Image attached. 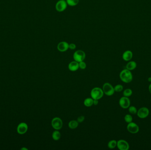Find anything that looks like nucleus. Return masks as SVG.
<instances>
[{
	"instance_id": "obj_1",
	"label": "nucleus",
	"mask_w": 151,
	"mask_h": 150,
	"mask_svg": "<svg viewBox=\"0 0 151 150\" xmlns=\"http://www.w3.org/2000/svg\"><path fill=\"white\" fill-rule=\"evenodd\" d=\"M119 77L121 81L126 83L131 82L133 79L131 71L127 69L123 70L120 72Z\"/></svg>"
},
{
	"instance_id": "obj_2",
	"label": "nucleus",
	"mask_w": 151,
	"mask_h": 150,
	"mask_svg": "<svg viewBox=\"0 0 151 150\" xmlns=\"http://www.w3.org/2000/svg\"><path fill=\"white\" fill-rule=\"evenodd\" d=\"M103 90L99 87H95L91 92V96L93 100H97L102 98L104 96Z\"/></svg>"
},
{
	"instance_id": "obj_3",
	"label": "nucleus",
	"mask_w": 151,
	"mask_h": 150,
	"mask_svg": "<svg viewBox=\"0 0 151 150\" xmlns=\"http://www.w3.org/2000/svg\"><path fill=\"white\" fill-rule=\"evenodd\" d=\"M102 90L104 93L107 96H112L114 94V88L109 83H105L102 86Z\"/></svg>"
},
{
	"instance_id": "obj_4",
	"label": "nucleus",
	"mask_w": 151,
	"mask_h": 150,
	"mask_svg": "<svg viewBox=\"0 0 151 150\" xmlns=\"http://www.w3.org/2000/svg\"><path fill=\"white\" fill-rule=\"evenodd\" d=\"M73 57L74 61L79 63L85 60L86 55L85 52L82 50H77L74 52Z\"/></svg>"
},
{
	"instance_id": "obj_5",
	"label": "nucleus",
	"mask_w": 151,
	"mask_h": 150,
	"mask_svg": "<svg viewBox=\"0 0 151 150\" xmlns=\"http://www.w3.org/2000/svg\"><path fill=\"white\" fill-rule=\"evenodd\" d=\"M51 125L54 129L59 130L61 129L63 126L62 120L58 117L53 118L51 121Z\"/></svg>"
},
{
	"instance_id": "obj_6",
	"label": "nucleus",
	"mask_w": 151,
	"mask_h": 150,
	"mask_svg": "<svg viewBox=\"0 0 151 150\" xmlns=\"http://www.w3.org/2000/svg\"><path fill=\"white\" fill-rule=\"evenodd\" d=\"M119 104L120 107L123 109H127L131 105V100L128 97H121L119 101Z\"/></svg>"
},
{
	"instance_id": "obj_7",
	"label": "nucleus",
	"mask_w": 151,
	"mask_h": 150,
	"mask_svg": "<svg viewBox=\"0 0 151 150\" xmlns=\"http://www.w3.org/2000/svg\"><path fill=\"white\" fill-rule=\"evenodd\" d=\"M127 129L129 132L132 134H136L139 131V127L134 122L129 123L127 126Z\"/></svg>"
},
{
	"instance_id": "obj_8",
	"label": "nucleus",
	"mask_w": 151,
	"mask_h": 150,
	"mask_svg": "<svg viewBox=\"0 0 151 150\" xmlns=\"http://www.w3.org/2000/svg\"><path fill=\"white\" fill-rule=\"evenodd\" d=\"M136 114L139 118L143 119L148 116L149 114V110L146 107H142L138 110Z\"/></svg>"
},
{
	"instance_id": "obj_9",
	"label": "nucleus",
	"mask_w": 151,
	"mask_h": 150,
	"mask_svg": "<svg viewBox=\"0 0 151 150\" xmlns=\"http://www.w3.org/2000/svg\"><path fill=\"white\" fill-rule=\"evenodd\" d=\"M67 3L64 0H59L56 4L55 9L58 12H62L66 9Z\"/></svg>"
},
{
	"instance_id": "obj_10",
	"label": "nucleus",
	"mask_w": 151,
	"mask_h": 150,
	"mask_svg": "<svg viewBox=\"0 0 151 150\" xmlns=\"http://www.w3.org/2000/svg\"><path fill=\"white\" fill-rule=\"evenodd\" d=\"M117 147L120 150H128L129 148V143L123 140H120L117 141Z\"/></svg>"
},
{
	"instance_id": "obj_11",
	"label": "nucleus",
	"mask_w": 151,
	"mask_h": 150,
	"mask_svg": "<svg viewBox=\"0 0 151 150\" xmlns=\"http://www.w3.org/2000/svg\"><path fill=\"white\" fill-rule=\"evenodd\" d=\"M57 49L60 52H65L69 49V44L66 41H61L58 44Z\"/></svg>"
},
{
	"instance_id": "obj_12",
	"label": "nucleus",
	"mask_w": 151,
	"mask_h": 150,
	"mask_svg": "<svg viewBox=\"0 0 151 150\" xmlns=\"http://www.w3.org/2000/svg\"><path fill=\"white\" fill-rule=\"evenodd\" d=\"M28 126L27 124L21 123L19 124L17 127V132L19 134H23L27 132Z\"/></svg>"
},
{
	"instance_id": "obj_13",
	"label": "nucleus",
	"mask_w": 151,
	"mask_h": 150,
	"mask_svg": "<svg viewBox=\"0 0 151 150\" xmlns=\"http://www.w3.org/2000/svg\"><path fill=\"white\" fill-rule=\"evenodd\" d=\"M133 53L130 50H127L123 53L122 55V59L126 61H129L132 59Z\"/></svg>"
},
{
	"instance_id": "obj_14",
	"label": "nucleus",
	"mask_w": 151,
	"mask_h": 150,
	"mask_svg": "<svg viewBox=\"0 0 151 150\" xmlns=\"http://www.w3.org/2000/svg\"><path fill=\"white\" fill-rule=\"evenodd\" d=\"M68 69L71 71H77L79 68L78 62L76 61L70 62L68 64Z\"/></svg>"
},
{
	"instance_id": "obj_15",
	"label": "nucleus",
	"mask_w": 151,
	"mask_h": 150,
	"mask_svg": "<svg viewBox=\"0 0 151 150\" xmlns=\"http://www.w3.org/2000/svg\"><path fill=\"white\" fill-rule=\"evenodd\" d=\"M137 66V64L136 62L134 61H131L128 63L126 65V69L129 70V71H133L136 69Z\"/></svg>"
},
{
	"instance_id": "obj_16",
	"label": "nucleus",
	"mask_w": 151,
	"mask_h": 150,
	"mask_svg": "<svg viewBox=\"0 0 151 150\" xmlns=\"http://www.w3.org/2000/svg\"><path fill=\"white\" fill-rule=\"evenodd\" d=\"M61 134L59 131L58 130H56L52 133V138L53 140L58 141L61 138Z\"/></svg>"
},
{
	"instance_id": "obj_17",
	"label": "nucleus",
	"mask_w": 151,
	"mask_h": 150,
	"mask_svg": "<svg viewBox=\"0 0 151 150\" xmlns=\"http://www.w3.org/2000/svg\"><path fill=\"white\" fill-rule=\"evenodd\" d=\"M78 122L76 120H72V121H70V122L68 123V127L70 129H72V130L75 129L78 126Z\"/></svg>"
},
{
	"instance_id": "obj_18",
	"label": "nucleus",
	"mask_w": 151,
	"mask_h": 150,
	"mask_svg": "<svg viewBox=\"0 0 151 150\" xmlns=\"http://www.w3.org/2000/svg\"><path fill=\"white\" fill-rule=\"evenodd\" d=\"M84 105L87 107H90L93 105V99L91 98H86L84 101Z\"/></svg>"
},
{
	"instance_id": "obj_19",
	"label": "nucleus",
	"mask_w": 151,
	"mask_h": 150,
	"mask_svg": "<svg viewBox=\"0 0 151 150\" xmlns=\"http://www.w3.org/2000/svg\"><path fill=\"white\" fill-rule=\"evenodd\" d=\"M80 0H66L67 5L70 6H75L77 5L79 3Z\"/></svg>"
},
{
	"instance_id": "obj_20",
	"label": "nucleus",
	"mask_w": 151,
	"mask_h": 150,
	"mask_svg": "<svg viewBox=\"0 0 151 150\" xmlns=\"http://www.w3.org/2000/svg\"><path fill=\"white\" fill-rule=\"evenodd\" d=\"M117 141L115 140H111L108 143V147L110 149H114L117 147Z\"/></svg>"
},
{
	"instance_id": "obj_21",
	"label": "nucleus",
	"mask_w": 151,
	"mask_h": 150,
	"mask_svg": "<svg viewBox=\"0 0 151 150\" xmlns=\"http://www.w3.org/2000/svg\"><path fill=\"white\" fill-rule=\"evenodd\" d=\"M133 94V91L130 88H127L125 90L123 91V96L126 97H129L131 96Z\"/></svg>"
},
{
	"instance_id": "obj_22",
	"label": "nucleus",
	"mask_w": 151,
	"mask_h": 150,
	"mask_svg": "<svg viewBox=\"0 0 151 150\" xmlns=\"http://www.w3.org/2000/svg\"><path fill=\"white\" fill-rule=\"evenodd\" d=\"M129 111L131 114L135 115L137 113L138 110H137L136 108L134 106H129Z\"/></svg>"
},
{
	"instance_id": "obj_23",
	"label": "nucleus",
	"mask_w": 151,
	"mask_h": 150,
	"mask_svg": "<svg viewBox=\"0 0 151 150\" xmlns=\"http://www.w3.org/2000/svg\"><path fill=\"white\" fill-rule=\"evenodd\" d=\"M124 119L125 122L126 123H129L132 122L133 120L132 116L131 115H129V114L126 115H125V116Z\"/></svg>"
},
{
	"instance_id": "obj_24",
	"label": "nucleus",
	"mask_w": 151,
	"mask_h": 150,
	"mask_svg": "<svg viewBox=\"0 0 151 150\" xmlns=\"http://www.w3.org/2000/svg\"><path fill=\"white\" fill-rule=\"evenodd\" d=\"M114 91L116 92H120L123 89V86L121 85H117L114 87Z\"/></svg>"
},
{
	"instance_id": "obj_25",
	"label": "nucleus",
	"mask_w": 151,
	"mask_h": 150,
	"mask_svg": "<svg viewBox=\"0 0 151 150\" xmlns=\"http://www.w3.org/2000/svg\"><path fill=\"white\" fill-rule=\"evenodd\" d=\"M79 68H80L81 69L84 70L86 68V63L85 62H84V61L79 62Z\"/></svg>"
},
{
	"instance_id": "obj_26",
	"label": "nucleus",
	"mask_w": 151,
	"mask_h": 150,
	"mask_svg": "<svg viewBox=\"0 0 151 150\" xmlns=\"http://www.w3.org/2000/svg\"><path fill=\"white\" fill-rule=\"evenodd\" d=\"M85 117L84 116H80L78 118H77V121L78 122V123H81V122H84L85 120Z\"/></svg>"
},
{
	"instance_id": "obj_27",
	"label": "nucleus",
	"mask_w": 151,
	"mask_h": 150,
	"mask_svg": "<svg viewBox=\"0 0 151 150\" xmlns=\"http://www.w3.org/2000/svg\"><path fill=\"white\" fill-rule=\"evenodd\" d=\"M76 48V46L74 43H71L69 44V49L71 50H74Z\"/></svg>"
},
{
	"instance_id": "obj_28",
	"label": "nucleus",
	"mask_w": 151,
	"mask_h": 150,
	"mask_svg": "<svg viewBox=\"0 0 151 150\" xmlns=\"http://www.w3.org/2000/svg\"><path fill=\"white\" fill-rule=\"evenodd\" d=\"M99 103V101L97 100H93V104L95 106L97 105Z\"/></svg>"
},
{
	"instance_id": "obj_29",
	"label": "nucleus",
	"mask_w": 151,
	"mask_h": 150,
	"mask_svg": "<svg viewBox=\"0 0 151 150\" xmlns=\"http://www.w3.org/2000/svg\"><path fill=\"white\" fill-rule=\"evenodd\" d=\"M148 90H149V91L150 93L151 94V84H150V85H149Z\"/></svg>"
},
{
	"instance_id": "obj_30",
	"label": "nucleus",
	"mask_w": 151,
	"mask_h": 150,
	"mask_svg": "<svg viewBox=\"0 0 151 150\" xmlns=\"http://www.w3.org/2000/svg\"><path fill=\"white\" fill-rule=\"evenodd\" d=\"M148 81L149 82H151V77H149L148 79Z\"/></svg>"
},
{
	"instance_id": "obj_31",
	"label": "nucleus",
	"mask_w": 151,
	"mask_h": 150,
	"mask_svg": "<svg viewBox=\"0 0 151 150\" xmlns=\"http://www.w3.org/2000/svg\"><path fill=\"white\" fill-rule=\"evenodd\" d=\"M64 1H65V0H64Z\"/></svg>"
},
{
	"instance_id": "obj_32",
	"label": "nucleus",
	"mask_w": 151,
	"mask_h": 150,
	"mask_svg": "<svg viewBox=\"0 0 151 150\" xmlns=\"http://www.w3.org/2000/svg\"></svg>"
}]
</instances>
